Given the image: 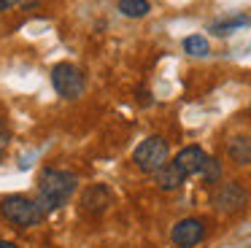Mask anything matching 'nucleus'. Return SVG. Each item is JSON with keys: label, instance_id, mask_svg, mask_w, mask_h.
Wrapping results in <instances>:
<instances>
[{"label": "nucleus", "instance_id": "obj_1", "mask_svg": "<svg viewBox=\"0 0 251 248\" xmlns=\"http://www.w3.org/2000/svg\"><path fill=\"white\" fill-rule=\"evenodd\" d=\"M78 186V175L71 170H51L46 167L38 178V197H35V205L41 208V213H54L60 210L68 199L73 197Z\"/></svg>", "mask_w": 251, "mask_h": 248}, {"label": "nucleus", "instance_id": "obj_2", "mask_svg": "<svg viewBox=\"0 0 251 248\" xmlns=\"http://www.w3.org/2000/svg\"><path fill=\"white\" fill-rule=\"evenodd\" d=\"M0 213H3V219H6L8 224L19 226V229L35 226V224H41V219H44V213H41V208L35 205V199L22 197V194L3 197V202H0Z\"/></svg>", "mask_w": 251, "mask_h": 248}, {"label": "nucleus", "instance_id": "obj_3", "mask_svg": "<svg viewBox=\"0 0 251 248\" xmlns=\"http://www.w3.org/2000/svg\"><path fill=\"white\" fill-rule=\"evenodd\" d=\"M168 154H170L168 140H165L162 135H151V138L138 143V149L132 151V162H135V167L143 173H157L159 167L168 162Z\"/></svg>", "mask_w": 251, "mask_h": 248}, {"label": "nucleus", "instance_id": "obj_4", "mask_svg": "<svg viewBox=\"0 0 251 248\" xmlns=\"http://www.w3.org/2000/svg\"><path fill=\"white\" fill-rule=\"evenodd\" d=\"M51 84H54L57 95H62L65 100H78V97L84 95V89H87L84 73L71 62L54 65V70H51Z\"/></svg>", "mask_w": 251, "mask_h": 248}, {"label": "nucleus", "instance_id": "obj_5", "mask_svg": "<svg viewBox=\"0 0 251 248\" xmlns=\"http://www.w3.org/2000/svg\"><path fill=\"white\" fill-rule=\"evenodd\" d=\"M246 202H249V194H246V189L240 186L238 181H229V183H222V186L213 192V208L219 210V213H240V210L246 208Z\"/></svg>", "mask_w": 251, "mask_h": 248}, {"label": "nucleus", "instance_id": "obj_6", "mask_svg": "<svg viewBox=\"0 0 251 248\" xmlns=\"http://www.w3.org/2000/svg\"><path fill=\"white\" fill-rule=\"evenodd\" d=\"M205 237V224L200 219H181L170 232V240L178 248H195Z\"/></svg>", "mask_w": 251, "mask_h": 248}, {"label": "nucleus", "instance_id": "obj_7", "mask_svg": "<svg viewBox=\"0 0 251 248\" xmlns=\"http://www.w3.org/2000/svg\"><path fill=\"white\" fill-rule=\"evenodd\" d=\"M111 189L105 183H92V186L84 189L81 194V213L87 216H103L111 205Z\"/></svg>", "mask_w": 251, "mask_h": 248}, {"label": "nucleus", "instance_id": "obj_8", "mask_svg": "<svg viewBox=\"0 0 251 248\" xmlns=\"http://www.w3.org/2000/svg\"><path fill=\"white\" fill-rule=\"evenodd\" d=\"M173 162L181 167L184 175H197V173H202V167H205L208 154L200 149V146H186V149L178 151V156H176Z\"/></svg>", "mask_w": 251, "mask_h": 248}, {"label": "nucleus", "instance_id": "obj_9", "mask_svg": "<svg viewBox=\"0 0 251 248\" xmlns=\"http://www.w3.org/2000/svg\"><path fill=\"white\" fill-rule=\"evenodd\" d=\"M154 181H157V189H162V192H176V189L186 181V175L181 173V167L176 165V162H165V165L154 173Z\"/></svg>", "mask_w": 251, "mask_h": 248}, {"label": "nucleus", "instance_id": "obj_10", "mask_svg": "<svg viewBox=\"0 0 251 248\" xmlns=\"http://www.w3.org/2000/svg\"><path fill=\"white\" fill-rule=\"evenodd\" d=\"M227 154L232 162H238V165H251V138H232L227 146Z\"/></svg>", "mask_w": 251, "mask_h": 248}, {"label": "nucleus", "instance_id": "obj_11", "mask_svg": "<svg viewBox=\"0 0 251 248\" xmlns=\"http://www.w3.org/2000/svg\"><path fill=\"white\" fill-rule=\"evenodd\" d=\"M119 11L130 19H141L151 11V5H149V0H119Z\"/></svg>", "mask_w": 251, "mask_h": 248}, {"label": "nucleus", "instance_id": "obj_12", "mask_svg": "<svg viewBox=\"0 0 251 248\" xmlns=\"http://www.w3.org/2000/svg\"><path fill=\"white\" fill-rule=\"evenodd\" d=\"M246 25H251L249 16H235V19H227V22H216V25L211 27V32H216V35H229L232 30L246 27Z\"/></svg>", "mask_w": 251, "mask_h": 248}, {"label": "nucleus", "instance_id": "obj_13", "mask_svg": "<svg viewBox=\"0 0 251 248\" xmlns=\"http://www.w3.org/2000/svg\"><path fill=\"white\" fill-rule=\"evenodd\" d=\"M184 51L192 54V57H205L208 54V41L202 35H189V38H184Z\"/></svg>", "mask_w": 251, "mask_h": 248}, {"label": "nucleus", "instance_id": "obj_14", "mask_svg": "<svg viewBox=\"0 0 251 248\" xmlns=\"http://www.w3.org/2000/svg\"><path fill=\"white\" fill-rule=\"evenodd\" d=\"M200 175L205 178L208 183H216L219 178H222V162H219V159H211V156H208V162H205V167H202Z\"/></svg>", "mask_w": 251, "mask_h": 248}, {"label": "nucleus", "instance_id": "obj_15", "mask_svg": "<svg viewBox=\"0 0 251 248\" xmlns=\"http://www.w3.org/2000/svg\"><path fill=\"white\" fill-rule=\"evenodd\" d=\"M11 5H17V0H0V11H8Z\"/></svg>", "mask_w": 251, "mask_h": 248}, {"label": "nucleus", "instance_id": "obj_16", "mask_svg": "<svg viewBox=\"0 0 251 248\" xmlns=\"http://www.w3.org/2000/svg\"><path fill=\"white\" fill-rule=\"evenodd\" d=\"M19 5H22V8H33L35 3H38V0H17Z\"/></svg>", "mask_w": 251, "mask_h": 248}, {"label": "nucleus", "instance_id": "obj_17", "mask_svg": "<svg viewBox=\"0 0 251 248\" xmlns=\"http://www.w3.org/2000/svg\"><path fill=\"white\" fill-rule=\"evenodd\" d=\"M0 248H19L17 243H11V240H0Z\"/></svg>", "mask_w": 251, "mask_h": 248}, {"label": "nucleus", "instance_id": "obj_18", "mask_svg": "<svg viewBox=\"0 0 251 248\" xmlns=\"http://www.w3.org/2000/svg\"><path fill=\"white\" fill-rule=\"evenodd\" d=\"M0 159H3V149H0Z\"/></svg>", "mask_w": 251, "mask_h": 248}]
</instances>
